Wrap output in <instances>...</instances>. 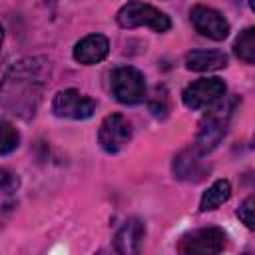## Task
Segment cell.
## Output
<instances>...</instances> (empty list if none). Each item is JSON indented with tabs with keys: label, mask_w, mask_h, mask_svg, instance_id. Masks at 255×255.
Segmentation results:
<instances>
[{
	"label": "cell",
	"mask_w": 255,
	"mask_h": 255,
	"mask_svg": "<svg viewBox=\"0 0 255 255\" xmlns=\"http://www.w3.org/2000/svg\"><path fill=\"white\" fill-rule=\"evenodd\" d=\"M233 50L245 64H253L255 62V30L253 28H245L237 36V40L233 44Z\"/></svg>",
	"instance_id": "9a60e30c"
},
{
	"label": "cell",
	"mask_w": 255,
	"mask_h": 255,
	"mask_svg": "<svg viewBox=\"0 0 255 255\" xmlns=\"http://www.w3.org/2000/svg\"><path fill=\"white\" fill-rule=\"evenodd\" d=\"M52 112L58 118L86 120L96 112V102L78 90H60L52 100Z\"/></svg>",
	"instance_id": "ba28073f"
},
{
	"label": "cell",
	"mask_w": 255,
	"mask_h": 255,
	"mask_svg": "<svg viewBox=\"0 0 255 255\" xmlns=\"http://www.w3.org/2000/svg\"><path fill=\"white\" fill-rule=\"evenodd\" d=\"M20 185L18 175L12 173L10 169H0V193H12Z\"/></svg>",
	"instance_id": "e0dca14e"
},
{
	"label": "cell",
	"mask_w": 255,
	"mask_h": 255,
	"mask_svg": "<svg viewBox=\"0 0 255 255\" xmlns=\"http://www.w3.org/2000/svg\"><path fill=\"white\" fill-rule=\"evenodd\" d=\"M225 247V233L219 227H203L185 233L177 243L179 255H219Z\"/></svg>",
	"instance_id": "5b68a950"
},
{
	"label": "cell",
	"mask_w": 255,
	"mask_h": 255,
	"mask_svg": "<svg viewBox=\"0 0 255 255\" xmlns=\"http://www.w3.org/2000/svg\"><path fill=\"white\" fill-rule=\"evenodd\" d=\"M18 143H20L18 129L10 122L0 118V155H6L10 151H14L18 147Z\"/></svg>",
	"instance_id": "2e32d148"
},
{
	"label": "cell",
	"mask_w": 255,
	"mask_h": 255,
	"mask_svg": "<svg viewBox=\"0 0 255 255\" xmlns=\"http://www.w3.org/2000/svg\"><path fill=\"white\" fill-rule=\"evenodd\" d=\"M94 255H108V253H106V251H104V249H100V251H96V253H94Z\"/></svg>",
	"instance_id": "ffe728a7"
},
{
	"label": "cell",
	"mask_w": 255,
	"mask_h": 255,
	"mask_svg": "<svg viewBox=\"0 0 255 255\" xmlns=\"http://www.w3.org/2000/svg\"><path fill=\"white\" fill-rule=\"evenodd\" d=\"M225 84L219 78H203L197 80L193 84H189L183 94L181 100L185 104V108L189 110H209L215 108L223 98H225Z\"/></svg>",
	"instance_id": "8992f818"
},
{
	"label": "cell",
	"mask_w": 255,
	"mask_h": 255,
	"mask_svg": "<svg viewBox=\"0 0 255 255\" xmlns=\"http://www.w3.org/2000/svg\"><path fill=\"white\" fill-rule=\"evenodd\" d=\"M110 52V42L106 36L102 34H90L86 38H82L76 48H74V58L76 62L80 64H86V66H92V64H98L102 62Z\"/></svg>",
	"instance_id": "7c38bea8"
},
{
	"label": "cell",
	"mask_w": 255,
	"mask_h": 255,
	"mask_svg": "<svg viewBox=\"0 0 255 255\" xmlns=\"http://www.w3.org/2000/svg\"><path fill=\"white\" fill-rule=\"evenodd\" d=\"M118 24L122 28H137V26H149L155 32H167L171 28L169 16H165L161 10H157L151 4L143 2H128L118 10Z\"/></svg>",
	"instance_id": "7a4b0ae2"
},
{
	"label": "cell",
	"mask_w": 255,
	"mask_h": 255,
	"mask_svg": "<svg viewBox=\"0 0 255 255\" xmlns=\"http://www.w3.org/2000/svg\"><path fill=\"white\" fill-rule=\"evenodd\" d=\"M129 139H131V124L122 114L108 116L98 129V141L102 149L108 153L122 151L129 143Z\"/></svg>",
	"instance_id": "52a82bcc"
},
{
	"label": "cell",
	"mask_w": 255,
	"mask_h": 255,
	"mask_svg": "<svg viewBox=\"0 0 255 255\" xmlns=\"http://www.w3.org/2000/svg\"><path fill=\"white\" fill-rule=\"evenodd\" d=\"M235 102H237V100H235ZM235 102H233L229 108H223V106L213 108V110L207 112V116L201 120L199 131H197V137H195V145H193V149H195L199 155H205V153H209V151H213V149L217 147V143H219L221 137L225 135L227 122H229V116H231V112H233Z\"/></svg>",
	"instance_id": "3957f363"
},
{
	"label": "cell",
	"mask_w": 255,
	"mask_h": 255,
	"mask_svg": "<svg viewBox=\"0 0 255 255\" xmlns=\"http://www.w3.org/2000/svg\"><path fill=\"white\" fill-rule=\"evenodd\" d=\"M145 235V227L137 217H129L116 233L114 245L118 255H141V239Z\"/></svg>",
	"instance_id": "30bf717a"
},
{
	"label": "cell",
	"mask_w": 255,
	"mask_h": 255,
	"mask_svg": "<svg viewBox=\"0 0 255 255\" xmlns=\"http://www.w3.org/2000/svg\"><path fill=\"white\" fill-rule=\"evenodd\" d=\"M2 38H4V32H2V26H0V46H2Z\"/></svg>",
	"instance_id": "44dd1931"
},
{
	"label": "cell",
	"mask_w": 255,
	"mask_h": 255,
	"mask_svg": "<svg viewBox=\"0 0 255 255\" xmlns=\"http://www.w3.org/2000/svg\"><path fill=\"white\" fill-rule=\"evenodd\" d=\"M231 195V185L227 179H217L211 183V187L201 195L199 201V211H211L217 209L221 203H225Z\"/></svg>",
	"instance_id": "5bb4252c"
},
{
	"label": "cell",
	"mask_w": 255,
	"mask_h": 255,
	"mask_svg": "<svg viewBox=\"0 0 255 255\" xmlns=\"http://www.w3.org/2000/svg\"><path fill=\"white\" fill-rule=\"evenodd\" d=\"M149 110L153 112V116L157 118H163L167 114V100L163 94H155V98L149 102Z\"/></svg>",
	"instance_id": "d6986e66"
},
{
	"label": "cell",
	"mask_w": 255,
	"mask_h": 255,
	"mask_svg": "<svg viewBox=\"0 0 255 255\" xmlns=\"http://www.w3.org/2000/svg\"><path fill=\"white\" fill-rule=\"evenodd\" d=\"M50 76L52 66L46 58H24L16 62L0 82V106L16 118H34Z\"/></svg>",
	"instance_id": "6da1fadb"
},
{
	"label": "cell",
	"mask_w": 255,
	"mask_h": 255,
	"mask_svg": "<svg viewBox=\"0 0 255 255\" xmlns=\"http://www.w3.org/2000/svg\"><path fill=\"white\" fill-rule=\"evenodd\" d=\"M237 217H239L249 229H253V195H249V197L239 205Z\"/></svg>",
	"instance_id": "ac0fdd59"
},
{
	"label": "cell",
	"mask_w": 255,
	"mask_h": 255,
	"mask_svg": "<svg viewBox=\"0 0 255 255\" xmlns=\"http://www.w3.org/2000/svg\"><path fill=\"white\" fill-rule=\"evenodd\" d=\"M189 18L193 28L201 36H207L211 40H223L229 34V22L225 20V16L209 6L195 4L189 12Z\"/></svg>",
	"instance_id": "9c48e42d"
},
{
	"label": "cell",
	"mask_w": 255,
	"mask_h": 255,
	"mask_svg": "<svg viewBox=\"0 0 255 255\" xmlns=\"http://www.w3.org/2000/svg\"><path fill=\"white\" fill-rule=\"evenodd\" d=\"M227 56L219 50H193L185 56V66L193 72H213L225 68Z\"/></svg>",
	"instance_id": "4fadbf2b"
},
{
	"label": "cell",
	"mask_w": 255,
	"mask_h": 255,
	"mask_svg": "<svg viewBox=\"0 0 255 255\" xmlns=\"http://www.w3.org/2000/svg\"><path fill=\"white\" fill-rule=\"evenodd\" d=\"M110 88H112L114 98L120 104H126V106L139 104L145 96L143 76H141V72H137L131 66L116 68L110 76Z\"/></svg>",
	"instance_id": "277c9868"
},
{
	"label": "cell",
	"mask_w": 255,
	"mask_h": 255,
	"mask_svg": "<svg viewBox=\"0 0 255 255\" xmlns=\"http://www.w3.org/2000/svg\"><path fill=\"white\" fill-rule=\"evenodd\" d=\"M199 157L201 155L193 147L179 151L175 155V159H173V173H175V177L183 179V181H193V183L201 181L209 173V167L205 163H201Z\"/></svg>",
	"instance_id": "8fae6325"
}]
</instances>
